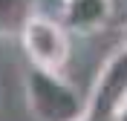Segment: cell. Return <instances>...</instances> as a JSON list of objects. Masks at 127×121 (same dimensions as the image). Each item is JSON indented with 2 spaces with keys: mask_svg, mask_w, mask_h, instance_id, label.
Masks as SVG:
<instances>
[{
  "mask_svg": "<svg viewBox=\"0 0 127 121\" xmlns=\"http://www.w3.org/2000/svg\"><path fill=\"white\" fill-rule=\"evenodd\" d=\"M113 121H127V101H124V104L119 107V110H116V115H113Z\"/></svg>",
  "mask_w": 127,
  "mask_h": 121,
  "instance_id": "obj_6",
  "label": "cell"
},
{
  "mask_svg": "<svg viewBox=\"0 0 127 121\" xmlns=\"http://www.w3.org/2000/svg\"><path fill=\"white\" fill-rule=\"evenodd\" d=\"M113 15V0H64L61 23L66 32L90 35L107 26Z\"/></svg>",
  "mask_w": 127,
  "mask_h": 121,
  "instance_id": "obj_4",
  "label": "cell"
},
{
  "mask_svg": "<svg viewBox=\"0 0 127 121\" xmlns=\"http://www.w3.org/2000/svg\"><path fill=\"white\" fill-rule=\"evenodd\" d=\"M23 95L38 121H78L87 115V98L55 69L29 66L23 75Z\"/></svg>",
  "mask_w": 127,
  "mask_h": 121,
  "instance_id": "obj_1",
  "label": "cell"
},
{
  "mask_svg": "<svg viewBox=\"0 0 127 121\" xmlns=\"http://www.w3.org/2000/svg\"><path fill=\"white\" fill-rule=\"evenodd\" d=\"M121 49H127V23L121 26Z\"/></svg>",
  "mask_w": 127,
  "mask_h": 121,
  "instance_id": "obj_7",
  "label": "cell"
},
{
  "mask_svg": "<svg viewBox=\"0 0 127 121\" xmlns=\"http://www.w3.org/2000/svg\"><path fill=\"white\" fill-rule=\"evenodd\" d=\"M78 121H110V118H98V115H90V113H87L84 118H78Z\"/></svg>",
  "mask_w": 127,
  "mask_h": 121,
  "instance_id": "obj_8",
  "label": "cell"
},
{
  "mask_svg": "<svg viewBox=\"0 0 127 121\" xmlns=\"http://www.w3.org/2000/svg\"><path fill=\"white\" fill-rule=\"evenodd\" d=\"M127 101V49H116L98 69V78L93 81V89L87 95V113L98 118L116 115Z\"/></svg>",
  "mask_w": 127,
  "mask_h": 121,
  "instance_id": "obj_3",
  "label": "cell"
},
{
  "mask_svg": "<svg viewBox=\"0 0 127 121\" xmlns=\"http://www.w3.org/2000/svg\"><path fill=\"white\" fill-rule=\"evenodd\" d=\"M20 46H23L26 58L32 66L40 69H61L69 61V32L64 29V23L52 20V17L35 15L20 32Z\"/></svg>",
  "mask_w": 127,
  "mask_h": 121,
  "instance_id": "obj_2",
  "label": "cell"
},
{
  "mask_svg": "<svg viewBox=\"0 0 127 121\" xmlns=\"http://www.w3.org/2000/svg\"><path fill=\"white\" fill-rule=\"evenodd\" d=\"M38 0H0V35H17L38 15Z\"/></svg>",
  "mask_w": 127,
  "mask_h": 121,
  "instance_id": "obj_5",
  "label": "cell"
}]
</instances>
